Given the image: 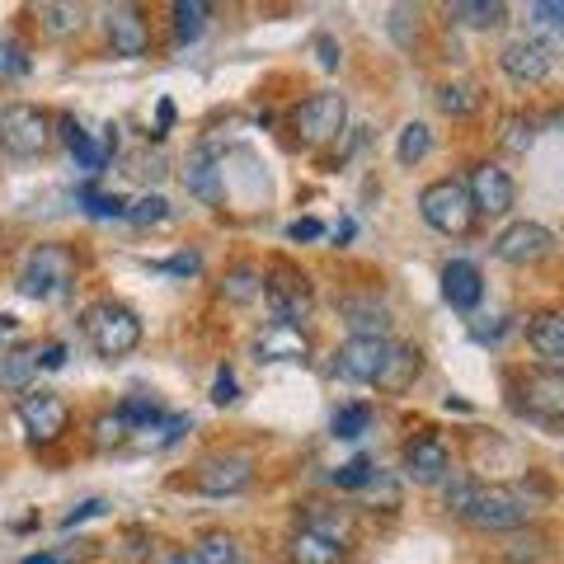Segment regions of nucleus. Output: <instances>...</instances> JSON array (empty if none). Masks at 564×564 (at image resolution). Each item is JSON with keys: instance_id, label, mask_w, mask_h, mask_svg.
Segmentation results:
<instances>
[{"instance_id": "obj_1", "label": "nucleus", "mask_w": 564, "mask_h": 564, "mask_svg": "<svg viewBox=\"0 0 564 564\" xmlns=\"http://www.w3.org/2000/svg\"><path fill=\"white\" fill-rule=\"evenodd\" d=\"M70 282H76V254L66 245H39L20 273V292L33 302H57L70 292Z\"/></svg>"}, {"instance_id": "obj_2", "label": "nucleus", "mask_w": 564, "mask_h": 564, "mask_svg": "<svg viewBox=\"0 0 564 564\" xmlns=\"http://www.w3.org/2000/svg\"><path fill=\"white\" fill-rule=\"evenodd\" d=\"M85 339H90V348L99 352V358H128V352L141 344V321L118 306V302H99L85 311Z\"/></svg>"}, {"instance_id": "obj_3", "label": "nucleus", "mask_w": 564, "mask_h": 564, "mask_svg": "<svg viewBox=\"0 0 564 564\" xmlns=\"http://www.w3.org/2000/svg\"><path fill=\"white\" fill-rule=\"evenodd\" d=\"M419 217L443 236H470L475 226V207L466 198V184L456 180H433L429 188L419 193Z\"/></svg>"}, {"instance_id": "obj_4", "label": "nucleus", "mask_w": 564, "mask_h": 564, "mask_svg": "<svg viewBox=\"0 0 564 564\" xmlns=\"http://www.w3.org/2000/svg\"><path fill=\"white\" fill-rule=\"evenodd\" d=\"M462 518L475 532H518V527H527V518H532V503H527L518 489L489 485V489H475V499Z\"/></svg>"}, {"instance_id": "obj_5", "label": "nucleus", "mask_w": 564, "mask_h": 564, "mask_svg": "<svg viewBox=\"0 0 564 564\" xmlns=\"http://www.w3.org/2000/svg\"><path fill=\"white\" fill-rule=\"evenodd\" d=\"M47 137H52V122L39 104H6L0 109V151L14 155V161L43 155Z\"/></svg>"}, {"instance_id": "obj_6", "label": "nucleus", "mask_w": 564, "mask_h": 564, "mask_svg": "<svg viewBox=\"0 0 564 564\" xmlns=\"http://www.w3.org/2000/svg\"><path fill=\"white\" fill-rule=\"evenodd\" d=\"M296 137L306 141V147H325V141H334L344 132V122H348V99L339 90H321V95H311L302 109H296Z\"/></svg>"}, {"instance_id": "obj_7", "label": "nucleus", "mask_w": 564, "mask_h": 564, "mask_svg": "<svg viewBox=\"0 0 564 564\" xmlns=\"http://www.w3.org/2000/svg\"><path fill=\"white\" fill-rule=\"evenodd\" d=\"M263 302H269L273 311V325H292V329H302V321L311 315V282L302 273H292V269H278L263 278Z\"/></svg>"}, {"instance_id": "obj_8", "label": "nucleus", "mask_w": 564, "mask_h": 564, "mask_svg": "<svg viewBox=\"0 0 564 564\" xmlns=\"http://www.w3.org/2000/svg\"><path fill=\"white\" fill-rule=\"evenodd\" d=\"M466 198H470V207H475V217H508V212H513V203H518V188H513V180H508V170H499V165L485 161V165L470 170Z\"/></svg>"}, {"instance_id": "obj_9", "label": "nucleus", "mask_w": 564, "mask_h": 564, "mask_svg": "<svg viewBox=\"0 0 564 564\" xmlns=\"http://www.w3.org/2000/svg\"><path fill=\"white\" fill-rule=\"evenodd\" d=\"M386 348H391V339H377V334H352V339L339 352H334V372H339L344 381L377 386L381 362H386Z\"/></svg>"}, {"instance_id": "obj_10", "label": "nucleus", "mask_w": 564, "mask_h": 564, "mask_svg": "<svg viewBox=\"0 0 564 564\" xmlns=\"http://www.w3.org/2000/svg\"><path fill=\"white\" fill-rule=\"evenodd\" d=\"M551 250H555V236L545 231L541 221H513L508 231H499V240H494V254H499L503 263H513V269L541 263Z\"/></svg>"}, {"instance_id": "obj_11", "label": "nucleus", "mask_w": 564, "mask_h": 564, "mask_svg": "<svg viewBox=\"0 0 564 564\" xmlns=\"http://www.w3.org/2000/svg\"><path fill=\"white\" fill-rule=\"evenodd\" d=\"M20 423L29 429L33 443H57V437L66 433V423H70V410H66V400L52 395V391H24Z\"/></svg>"}, {"instance_id": "obj_12", "label": "nucleus", "mask_w": 564, "mask_h": 564, "mask_svg": "<svg viewBox=\"0 0 564 564\" xmlns=\"http://www.w3.org/2000/svg\"><path fill=\"white\" fill-rule=\"evenodd\" d=\"M499 66L508 80L518 85H541L545 76H551V47L536 43V39H508L499 47Z\"/></svg>"}, {"instance_id": "obj_13", "label": "nucleus", "mask_w": 564, "mask_h": 564, "mask_svg": "<svg viewBox=\"0 0 564 564\" xmlns=\"http://www.w3.org/2000/svg\"><path fill=\"white\" fill-rule=\"evenodd\" d=\"M447 475H452V452L437 443L433 433L410 437V443H404V480H414V485H443Z\"/></svg>"}, {"instance_id": "obj_14", "label": "nucleus", "mask_w": 564, "mask_h": 564, "mask_svg": "<svg viewBox=\"0 0 564 564\" xmlns=\"http://www.w3.org/2000/svg\"><path fill=\"white\" fill-rule=\"evenodd\" d=\"M104 33H109V47L118 57H147L151 52V24L141 20L137 6H113L104 14Z\"/></svg>"}, {"instance_id": "obj_15", "label": "nucleus", "mask_w": 564, "mask_h": 564, "mask_svg": "<svg viewBox=\"0 0 564 564\" xmlns=\"http://www.w3.org/2000/svg\"><path fill=\"white\" fill-rule=\"evenodd\" d=\"M522 414L527 419H536V423H560L564 414V377L560 372H536V377H527V391H522Z\"/></svg>"}, {"instance_id": "obj_16", "label": "nucleus", "mask_w": 564, "mask_h": 564, "mask_svg": "<svg viewBox=\"0 0 564 564\" xmlns=\"http://www.w3.org/2000/svg\"><path fill=\"white\" fill-rule=\"evenodd\" d=\"M527 344L536 348V358L545 362V372H560L564 362V315L560 311H541L527 321Z\"/></svg>"}, {"instance_id": "obj_17", "label": "nucleus", "mask_w": 564, "mask_h": 564, "mask_svg": "<svg viewBox=\"0 0 564 564\" xmlns=\"http://www.w3.org/2000/svg\"><path fill=\"white\" fill-rule=\"evenodd\" d=\"M250 480H254V470L245 456H212V462H203V470H198L203 494H240Z\"/></svg>"}, {"instance_id": "obj_18", "label": "nucleus", "mask_w": 564, "mask_h": 564, "mask_svg": "<svg viewBox=\"0 0 564 564\" xmlns=\"http://www.w3.org/2000/svg\"><path fill=\"white\" fill-rule=\"evenodd\" d=\"M443 296H447L456 311H475V306H480V296H485L480 269H475L470 259H452L447 269H443Z\"/></svg>"}, {"instance_id": "obj_19", "label": "nucleus", "mask_w": 564, "mask_h": 564, "mask_svg": "<svg viewBox=\"0 0 564 564\" xmlns=\"http://www.w3.org/2000/svg\"><path fill=\"white\" fill-rule=\"evenodd\" d=\"M184 188L203 203H221V165H217V147H198L184 165Z\"/></svg>"}, {"instance_id": "obj_20", "label": "nucleus", "mask_w": 564, "mask_h": 564, "mask_svg": "<svg viewBox=\"0 0 564 564\" xmlns=\"http://www.w3.org/2000/svg\"><path fill=\"white\" fill-rule=\"evenodd\" d=\"M254 352L263 362H306V352H311V344H306V334L302 329H292V325H269L254 339Z\"/></svg>"}, {"instance_id": "obj_21", "label": "nucleus", "mask_w": 564, "mask_h": 564, "mask_svg": "<svg viewBox=\"0 0 564 564\" xmlns=\"http://www.w3.org/2000/svg\"><path fill=\"white\" fill-rule=\"evenodd\" d=\"M419 367H423V362H419V348L391 344V348H386V362H381L377 386H381V391H404V386H414Z\"/></svg>"}, {"instance_id": "obj_22", "label": "nucleus", "mask_w": 564, "mask_h": 564, "mask_svg": "<svg viewBox=\"0 0 564 564\" xmlns=\"http://www.w3.org/2000/svg\"><path fill=\"white\" fill-rule=\"evenodd\" d=\"M339 555H344V545L325 532L302 527V532L292 536V564H339Z\"/></svg>"}, {"instance_id": "obj_23", "label": "nucleus", "mask_w": 564, "mask_h": 564, "mask_svg": "<svg viewBox=\"0 0 564 564\" xmlns=\"http://www.w3.org/2000/svg\"><path fill=\"white\" fill-rule=\"evenodd\" d=\"M33 372H39V348H10V352H0V386H6V391H29Z\"/></svg>"}, {"instance_id": "obj_24", "label": "nucleus", "mask_w": 564, "mask_h": 564, "mask_svg": "<svg viewBox=\"0 0 564 564\" xmlns=\"http://www.w3.org/2000/svg\"><path fill=\"white\" fill-rule=\"evenodd\" d=\"M447 20L466 29H499L508 20V6H499V0H462V6L447 10Z\"/></svg>"}, {"instance_id": "obj_25", "label": "nucleus", "mask_w": 564, "mask_h": 564, "mask_svg": "<svg viewBox=\"0 0 564 564\" xmlns=\"http://www.w3.org/2000/svg\"><path fill=\"white\" fill-rule=\"evenodd\" d=\"M480 85H470V80H447L443 90H437V109H443L447 118H470V113H480Z\"/></svg>"}, {"instance_id": "obj_26", "label": "nucleus", "mask_w": 564, "mask_h": 564, "mask_svg": "<svg viewBox=\"0 0 564 564\" xmlns=\"http://www.w3.org/2000/svg\"><path fill=\"white\" fill-rule=\"evenodd\" d=\"M259 292H263V273L250 269V263H240V269H231V273L221 278V296H226V302H236V306L254 302Z\"/></svg>"}, {"instance_id": "obj_27", "label": "nucleus", "mask_w": 564, "mask_h": 564, "mask_svg": "<svg viewBox=\"0 0 564 564\" xmlns=\"http://www.w3.org/2000/svg\"><path fill=\"white\" fill-rule=\"evenodd\" d=\"M344 315H348V325L352 334H377V339H386V325H391V315H386V306H372V302H344Z\"/></svg>"}, {"instance_id": "obj_28", "label": "nucleus", "mask_w": 564, "mask_h": 564, "mask_svg": "<svg viewBox=\"0 0 564 564\" xmlns=\"http://www.w3.org/2000/svg\"><path fill=\"white\" fill-rule=\"evenodd\" d=\"M170 14H174V33H180V43H193V39H198V33L207 29L212 6H203V0H180V6H174Z\"/></svg>"}, {"instance_id": "obj_29", "label": "nucleus", "mask_w": 564, "mask_h": 564, "mask_svg": "<svg viewBox=\"0 0 564 564\" xmlns=\"http://www.w3.org/2000/svg\"><path fill=\"white\" fill-rule=\"evenodd\" d=\"M433 151V132L423 128V122H410V128L400 132V147H395V161L400 165H419L423 155Z\"/></svg>"}, {"instance_id": "obj_30", "label": "nucleus", "mask_w": 564, "mask_h": 564, "mask_svg": "<svg viewBox=\"0 0 564 564\" xmlns=\"http://www.w3.org/2000/svg\"><path fill=\"white\" fill-rule=\"evenodd\" d=\"M39 20H43V29L52 33V39H66V33H76V29H80L85 10H80V6H43V10H39Z\"/></svg>"}, {"instance_id": "obj_31", "label": "nucleus", "mask_w": 564, "mask_h": 564, "mask_svg": "<svg viewBox=\"0 0 564 564\" xmlns=\"http://www.w3.org/2000/svg\"><path fill=\"white\" fill-rule=\"evenodd\" d=\"M118 419L141 433V429H151V423H161V404H155L151 395H128L122 400V410H118Z\"/></svg>"}, {"instance_id": "obj_32", "label": "nucleus", "mask_w": 564, "mask_h": 564, "mask_svg": "<svg viewBox=\"0 0 564 564\" xmlns=\"http://www.w3.org/2000/svg\"><path fill=\"white\" fill-rule=\"evenodd\" d=\"M329 429H334V437H362L372 429V404H344Z\"/></svg>"}, {"instance_id": "obj_33", "label": "nucleus", "mask_w": 564, "mask_h": 564, "mask_svg": "<svg viewBox=\"0 0 564 564\" xmlns=\"http://www.w3.org/2000/svg\"><path fill=\"white\" fill-rule=\"evenodd\" d=\"M76 198L85 203V212H90V217H99V221H109V217H128V203L118 198V193H99V188H90L85 184Z\"/></svg>"}, {"instance_id": "obj_34", "label": "nucleus", "mask_w": 564, "mask_h": 564, "mask_svg": "<svg viewBox=\"0 0 564 564\" xmlns=\"http://www.w3.org/2000/svg\"><path fill=\"white\" fill-rule=\"evenodd\" d=\"M198 564H240L236 541H231V536H221V532H212V536L198 545Z\"/></svg>"}, {"instance_id": "obj_35", "label": "nucleus", "mask_w": 564, "mask_h": 564, "mask_svg": "<svg viewBox=\"0 0 564 564\" xmlns=\"http://www.w3.org/2000/svg\"><path fill=\"white\" fill-rule=\"evenodd\" d=\"M475 489H480V485L466 480V475H447V480H443V503L452 508L456 518H462L466 508H470V499H475Z\"/></svg>"}, {"instance_id": "obj_36", "label": "nucleus", "mask_w": 564, "mask_h": 564, "mask_svg": "<svg viewBox=\"0 0 564 564\" xmlns=\"http://www.w3.org/2000/svg\"><path fill=\"white\" fill-rule=\"evenodd\" d=\"M372 475H377V466L367 462V456H352L348 466L334 470V485H339V489H362L367 480H372Z\"/></svg>"}, {"instance_id": "obj_37", "label": "nucleus", "mask_w": 564, "mask_h": 564, "mask_svg": "<svg viewBox=\"0 0 564 564\" xmlns=\"http://www.w3.org/2000/svg\"><path fill=\"white\" fill-rule=\"evenodd\" d=\"M128 217H132L137 226H161V221L170 217V203H165V198H141V203L128 207Z\"/></svg>"}, {"instance_id": "obj_38", "label": "nucleus", "mask_w": 564, "mask_h": 564, "mask_svg": "<svg viewBox=\"0 0 564 564\" xmlns=\"http://www.w3.org/2000/svg\"><path fill=\"white\" fill-rule=\"evenodd\" d=\"M503 147L508 151H527V147H532V118H508L503 122Z\"/></svg>"}, {"instance_id": "obj_39", "label": "nucleus", "mask_w": 564, "mask_h": 564, "mask_svg": "<svg viewBox=\"0 0 564 564\" xmlns=\"http://www.w3.org/2000/svg\"><path fill=\"white\" fill-rule=\"evenodd\" d=\"M128 437V423H122L118 414H104L99 423H95V443L99 447H113V443H122Z\"/></svg>"}, {"instance_id": "obj_40", "label": "nucleus", "mask_w": 564, "mask_h": 564, "mask_svg": "<svg viewBox=\"0 0 564 564\" xmlns=\"http://www.w3.org/2000/svg\"><path fill=\"white\" fill-rule=\"evenodd\" d=\"M161 269H165V273H180V278H193V273L203 269V263H198V254H174V259L161 263Z\"/></svg>"}, {"instance_id": "obj_41", "label": "nucleus", "mask_w": 564, "mask_h": 564, "mask_svg": "<svg viewBox=\"0 0 564 564\" xmlns=\"http://www.w3.org/2000/svg\"><path fill=\"white\" fill-rule=\"evenodd\" d=\"M288 236H292V240H321V236H325V226L315 221V217H302V221H292V226H288Z\"/></svg>"}, {"instance_id": "obj_42", "label": "nucleus", "mask_w": 564, "mask_h": 564, "mask_svg": "<svg viewBox=\"0 0 564 564\" xmlns=\"http://www.w3.org/2000/svg\"><path fill=\"white\" fill-rule=\"evenodd\" d=\"M104 508H109V503H104V499H90V503L70 508V513L62 518V527H76V522H85V518H99V513H104Z\"/></svg>"}, {"instance_id": "obj_43", "label": "nucleus", "mask_w": 564, "mask_h": 564, "mask_svg": "<svg viewBox=\"0 0 564 564\" xmlns=\"http://www.w3.org/2000/svg\"><path fill=\"white\" fill-rule=\"evenodd\" d=\"M212 400H217V404H231V400H236V377L226 372V367L217 372V386H212Z\"/></svg>"}, {"instance_id": "obj_44", "label": "nucleus", "mask_w": 564, "mask_h": 564, "mask_svg": "<svg viewBox=\"0 0 564 564\" xmlns=\"http://www.w3.org/2000/svg\"><path fill=\"white\" fill-rule=\"evenodd\" d=\"M62 362H66V348H62V344H47V348L39 352V367H47V372H57Z\"/></svg>"}, {"instance_id": "obj_45", "label": "nucleus", "mask_w": 564, "mask_h": 564, "mask_svg": "<svg viewBox=\"0 0 564 564\" xmlns=\"http://www.w3.org/2000/svg\"><path fill=\"white\" fill-rule=\"evenodd\" d=\"M6 70H14V76H24V70H29L24 47H20V43H10V47H6Z\"/></svg>"}, {"instance_id": "obj_46", "label": "nucleus", "mask_w": 564, "mask_h": 564, "mask_svg": "<svg viewBox=\"0 0 564 564\" xmlns=\"http://www.w3.org/2000/svg\"><path fill=\"white\" fill-rule=\"evenodd\" d=\"M315 52H321V66H325V70H334V66H339V47H334L329 39H321V43H315Z\"/></svg>"}, {"instance_id": "obj_47", "label": "nucleus", "mask_w": 564, "mask_h": 564, "mask_svg": "<svg viewBox=\"0 0 564 564\" xmlns=\"http://www.w3.org/2000/svg\"><path fill=\"white\" fill-rule=\"evenodd\" d=\"M532 14L541 24H560L564 20V6H532Z\"/></svg>"}, {"instance_id": "obj_48", "label": "nucleus", "mask_w": 564, "mask_h": 564, "mask_svg": "<svg viewBox=\"0 0 564 564\" xmlns=\"http://www.w3.org/2000/svg\"><path fill=\"white\" fill-rule=\"evenodd\" d=\"M170 564H198V551H180V555H170Z\"/></svg>"}, {"instance_id": "obj_49", "label": "nucleus", "mask_w": 564, "mask_h": 564, "mask_svg": "<svg viewBox=\"0 0 564 564\" xmlns=\"http://www.w3.org/2000/svg\"><path fill=\"white\" fill-rule=\"evenodd\" d=\"M24 564H62V560H57V555H29Z\"/></svg>"}, {"instance_id": "obj_50", "label": "nucleus", "mask_w": 564, "mask_h": 564, "mask_svg": "<svg viewBox=\"0 0 564 564\" xmlns=\"http://www.w3.org/2000/svg\"><path fill=\"white\" fill-rule=\"evenodd\" d=\"M14 329V315H0V334H10Z\"/></svg>"}]
</instances>
